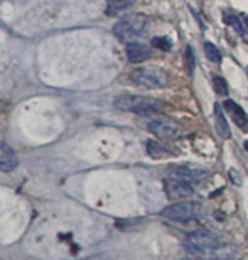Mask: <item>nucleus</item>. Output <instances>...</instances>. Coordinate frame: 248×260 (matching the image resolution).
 I'll list each match as a JSON object with an SVG mask.
<instances>
[{"mask_svg":"<svg viewBox=\"0 0 248 260\" xmlns=\"http://www.w3.org/2000/svg\"><path fill=\"white\" fill-rule=\"evenodd\" d=\"M115 106L125 112H132L143 116H151L163 109V104L160 101L138 94H121L115 99Z\"/></svg>","mask_w":248,"mask_h":260,"instance_id":"1","label":"nucleus"},{"mask_svg":"<svg viewBox=\"0 0 248 260\" xmlns=\"http://www.w3.org/2000/svg\"><path fill=\"white\" fill-rule=\"evenodd\" d=\"M18 157L15 154V151L12 150V147H9L5 141L0 143V170L8 173L12 172L18 167Z\"/></svg>","mask_w":248,"mask_h":260,"instance_id":"10","label":"nucleus"},{"mask_svg":"<svg viewBox=\"0 0 248 260\" xmlns=\"http://www.w3.org/2000/svg\"><path fill=\"white\" fill-rule=\"evenodd\" d=\"M224 21L227 25L229 26H232L235 31L239 34V35H244V26H242V23L239 22L235 15H232V13H227V15H224Z\"/></svg>","mask_w":248,"mask_h":260,"instance_id":"16","label":"nucleus"},{"mask_svg":"<svg viewBox=\"0 0 248 260\" xmlns=\"http://www.w3.org/2000/svg\"><path fill=\"white\" fill-rule=\"evenodd\" d=\"M203 48H205V54L206 57L212 62H221L222 60V55H221V51L218 50L217 47L212 44V42H205L203 44Z\"/></svg>","mask_w":248,"mask_h":260,"instance_id":"15","label":"nucleus"},{"mask_svg":"<svg viewBox=\"0 0 248 260\" xmlns=\"http://www.w3.org/2000/svg\"><path fill=\"white\" fill-rule=\"evenodd\" d=\"M126 55L131 62H143L151 57V48L141 42H129L126 45Z\"/></svg>","mask_w":248,"mask_h":260,"instance_id":"11","label":"nucleus"},{"mask_svg":"<svg viewBox=\"0 0 248 260\" xmlns=\"http://www.w3.org/2000/svg\"><path fill=\"white\" fill-rule=\"evenodd\" d=\"M228 175H229V179H231V182H232L234 185H237V186L241 185L242 179H241V173H239L238 170H235V169H231Z\"/></svg>","mask_w":248,"mask_h":260,"instance_id":"20","label":"nucleus"},{"mask_svg":"<svg viewBox=\"0 0 248 260\" xmlns=\"http://www.w3.org/2000/svg\"><path fill=\"white\" fill-rule=\"evenodd\" d=\"M215 126H217L218 136L221 138H225L228 140L231 137V129H229V125H228L225 116L221 111V105H215Z\"/></svg>","mask_w":248,"mask_h":260,"instance_id":"13","label":"nucleus"},{"mask_svg":"<svg viewBox=\"0 0 248 260\" xmlns=\"http://www.w3.org/2000/svg\"><path fill=\"white\" fill-rule=\"evenodd\" d=\"M214 87H215L217 93H219L221 96H227L228 94V83L224 77L215 76L214 77Z\"/></svg>","mask_w":248,"mask_h":260,"instance_id":"18","label":"nucleus"},{"mask_svg":"<svg viewBox=\"0 0 248 260\" xmlns=\"http://www.w3.org/2000/svg\"><path fill=\"white\" fill-rule=\"evenodd\" d=\"M170 176L182 182H200L202 179L207 176L206 170L203 169H197V167L192 166H174L170 169Z\"/></svg>","mask_w":248,"mask_h":260,"instance_id":"7","label":"nucleus"},{"mask_svg":"<svg viewBox=\"0 0 248 260\" xmlns=\"http://www.w3.org/2000/svg\"><path fill=\"white\" fill-rule=\"evenodd\" d=\"M244 148H245V150L248 151V140L247 141H244Z\"/></svg>","mask_w":248,"mask_h":260,"instance_id":"21","label":"nucleus"},{"mask_svg":"<svg viewBox=\"0 0 248 260\" xmlns=\"http://www.w3.org/2000/svg\"><path fill=\"white\" fill-rule=\"evenodd\" d=\"M224 106H225V109H227L228 112L232 115V119H234V122H235L238 126L244 128V126L247 125V114H245V111H244L239 105L235 104L234 101H225V102H224Z\"/></svg>","mask_w":248,"mask_h":260,"instance_id":"12","label":"nucleus"},{"mask_svg":"<svg viewBox=\"0 0 248 260\" xmlns=\"http://www.w3.org/2000/svg\"><path fill=\"white\" fill-rule=\"evenodd\" d=\"M185 58H186V66L189 69V73L193 74L195 72V66H196V60H195V54L190 45H186V50H185Z\"/></svg>","mask_w":248,"mask_h":260,"instance_id":"19","label":"nucleus"},{"mask_svg":"<svg viewBox=\"0 0 248 260\" xmlns=\"http://www.w3.org/2000/svg\"><path fill=\"white\" fill-rule=\"evenodd\" d=\"M218 244H221V240L217 234H214L212 231H207V230H197L187 236L185 249L189 254L195 256L200 250L215 247Z\"/></svg>","mask_w":248,"mask_h":260,"instance_id":"4","label":"nucleus"},{"mask_svg":"<svg viewBox=\"0 0 248 260\" xmlns=\"http://www.w3.org/2000/svg\"><path fill=\"white\" fill-rule=\"evenodd\" d=\"M147 25H148V18L145 15L134 13V15H129L119 22H116L114 26V32L119 40L126 41V40L141 37L147 29Z\"/></svg>","mask_w":248,"mask_h":260,"instance_id":"3","label":"nucleus"},{"mask_svg":"<svg viewBox=\"0 0 248 260\" xmlns=\"http://www.w3.org/2000/svg\"><path fill=\"white\" fill-rule=\"evenodd\" d=\"M147 153L153 158H167V157L174 156V153L170 148H167L158 141H148L147 143Z\"/></svg>","mask_w":248,"mask_h":260,"instance_id":"14","label":"nucleus"},{"mask_svg":"<svg viewBox=\"0 0 248 260\" xmlns=\"http://www.w3.org/2000/svg\"><path fill=\"white\" fill-rule=\"evenodd\" d=\"M235 249L231 244H218L215 247L200 250L195 254L199 260H229L234 257Z\"/></svg>","mask_w":248,"mask_h":260,"instance_id":"8","label":"nucleus"},{"mask_svg":"<svg viewBox=\"0 0 248 260\" xmlns=\"http://www.w3.org/2000/svg\"><path fill=\"white\" fill-rule=\"evenodd\" d=\"M245 73H247V76H248V66H247V67H245Z\"/></svg>","mask_w":248,"mask_h":260,"instance_id":"23","label":"nucleus"},{"mask_svg":"<svg viewBox=\"0 0 248 260\" xmlns=\"http://www.w3.org/2000/svg\"><path fill=\"white\" fill-rule=\"evenodd\" d=\"M244 21H245V25H247V26H248V15H247V16H245V18H244Z\"/></svg>","mask_w":248,"mask_h":260,"instance_id":"22","label":"nucleus"},{"mask_svg":"<svg viewBox=\"0 0 248 260\" xmlns=\"http://www.w3.org/2000/svg\"><path fill=\"white\" fill-rule=\"evenodd\" d=\"M164 192L168 199H182L187 198L193 193V187L187 182H182L177 179H165L164 182Z\"/></svg>","mask_w":248,"mask_h":260,"instance_id":"9","label":"nucleus"},{"mask_svg":"<svg viewBox=\"0 0 248 260\" xmlns=\"http://www.w3.org/2000/svg\"><path fill=\"white\" fill-rule=\"evenodd\" d=\"M147 128L151 134H154L161 141L177 138L183 131V126L171 119H151Z\"/></svg>","mask_w":248,"mask_h":260,"instance_id":"6","label":"nucleus"},{"mask_svg":"<svg viewBox=\"0 0 248 260\" xmlns=\"http://www.w3.org/2000/svg\"><path fill=\"white\" fill-rule=\"evenodd\" d=\"M151 45L157 48V50H161V51H170L171 48V41L167 38V37H154L151 40Z\"/></svg>","mask_w":248,"mask_h":260,"instance_id":"17","label":"nucleus"},{"mask_svg":"<svg viewBox=\"0 0 248 260\" xmlns=\"http://www.w3.org/2000/svg\"><path fill=\"white\" fill-rule=\"evenodd\" d=\"M200 204L195 201H186V202H177L170 207L163 209V217L171 219V221H189L195 218L199 214Z\"/></svg>","mask_w":248,"mask_h":260,"instance_id":"5","label":"nucleus"},{"mask_svg":"<svg viewBox=\"0 0 248 260\" xmlns=\"http://www.w3.org/2000/svg\"><path fill=\"white\" fill-rule=\"evenodd\" d=\"M129 80L138 87L157 90V89H164L168 84V76L160 67L147 66V67H139L134 70L129 76Z\"/></svg>","mask_w":248,"mask_h":260,"instance_id":"2","label":"nucleus"}]
</instances>
